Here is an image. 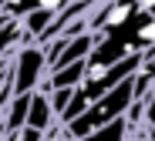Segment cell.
<instances>
[{
	"label": "cell",
	"mask_w": 155,
	"mask_h": 141,
	"mask_svg": "<svg viewBox=\"0 0 155 141\" xmlns=\"http://www.w3.org/2000/svg\"><path fill=\"white\" fill-rule=\"evenodd\" d=\"M132 101H135V74H132V77H125V81H118L115 88L105 91L98 101H91V104L81 111V114L71 118L64 128H68L71 138H81V134H88V131H94V128H101V124H108V121L121 118Z\"/></svg>",
	"instance_id": "cell-1"
},
{
	"label": "cell",
	"mask_w": 155,
	"mask_h": 141,
	"mask_svg": "<svg viewBox=\"0 0 155 141\" xmlns=\"http://www.w3.org/2000/svg\"><path fill=\"white\" fill-rule=\"evenodd\" d=\"M10 71H14V94H34L47 81V57L41 44H20L10 54Z\"/></svg>",
	"instance_id": "cell-2"
},
{
	"label": "cell",
	"mask_w": 155,
	"mask_h": 141,
	"mask_svg": "<svg viewBox=\"0 0 155 141\" xmlns=\"http://www.w3.org/2000/svg\"><path fill=\"white\" fill-rule=\"evenodd\" d=\"M58 124V114H54V107H51V98H47V88L41 84V88L31 94V104H27V128L47 134L51 128Z\"/></svg>",
	"instance_id": "cell-3"
},
{
	"label": "cell",
	"mask_w": 155,
	"mask_h": 141,
	"mask_svg": "<svg viewBox=\"0 0 155 141\" xmlns=\"http://www.w3.org/2000/svg\"><path fill=\"white\" fill-rule=\"evenodd\" d=\"M84 71H88V61H74V64H64L58 71H51L44 88H78L84 81Z\"/></svg>",
	"instance_id": "cell-4"
},
{
	"label": "cell",
	"mask_w": 155,
	"mask_h": 141,
	"mask_svg": "<svg viewBox=\"0 0 155 141\" xmlns=\"http://www.w3.org/2000/svg\"><path fill=\"white\" fill-rule=\"evenodd\" d=\"M68 4H71V0H24V14H27V10H47V14L58 17ZM24 14H20V17H24Z\"/></svg>",
	"instance_id": "cell-5"
},
{
	"label": "cell",
	"mask_w": 155,
	"mask_h": 141,
	"mask_svg": "<svg viewBox=\"0 0 155 141\" xmlns=\"http://www.w3.org/2000/svg\"><path fill=\"white\" fill-rule=\"evenodd\" d=\"M142 101H145V124H152V128H155V81L145 88Z\"/></svg>",
	"instance_id": "cell-6"
},
{
	"label": "cell",
	"mask_w": 155,
	"mask_h": 141,
	"mask_svg": "<svg viewBox=\"0 0 155 141\" xmlns=\"http://www.w3.org/2000/svg\"><path fill=\"white\" fill-rule=\"evenodd\" d=\"M44 141H47V138H44Z\"/></svg>",
	"instance_id": "cell-7"
}]
</instances>
